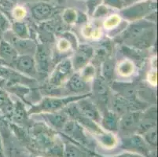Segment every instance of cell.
Returning a JSON list of instances; mask_svg holds the SVG:
<instances>
[{
    "label": "cell",
    "instance_id": "obj_35",
    "mask_svg": "<svg viewBox=\"0 0 158 157\" xmlns=\"http://www.w3.org/2000/svg\"><path fill=\"white\" fill-rule=\"evenodd\" d=\"M108 14V9L106 7V6L104 5H100L99 6H98L96 8V10H94V12L93 13V17H104L106 16V14Z\"/></svg>",
    "mask_w": 158,
    "mask_h": 157
},
{
    "label": "cell",
    "instance_id": "obj_19",
    "mask_svg": "<svg viewBox=\"0 0 158 157\" xmlns=\"http://www.w3.org/2000/svg\"><path fill=\"white\" fill-rule=\"evenodd\" d=\"M119 121L120 116L114 112L109 109H105L103 116L101 117L102 128L106 131L116 133L119 130Z\"/></svg>",
    "mask_w": 158,
    "mask_h": 157
},
{
    "label": "cell",
    "instance_id": "obj_9",
    "mask_svg": "<svg viewBox=\"0 0 158 157\" xmlns=\"http://www.w3.org/2000/svg\"><path fill=\"white\" fill-rule=\"evenodd\" d=\"M143 136L138 134L129 135L122 139L121 148L130 152H136L141 155H149L150 149Z\"/></svg>",
    "mask_w": 158,
    "mask_h": 157
},
{
    "label": "cell",
    "instance_id": "obj_43",
    "mask_svg": "<svg viewBox=\"0 0 158 157\" xmlns=\"http://www.w3.org/2000/svg\"><path fill=\"white\" fill-rule=\"evenodd\" d=\"M10 1H12V2H14V1H16V0H10Z\"/></svg>",
    "mask_w": 158,
    "mask_h": 157
},
{
    "label": "cell",
    "instance_id": "obj_26",
    "mask_svg": "<svg viewBox=\"0 0 158 157\" xmlns=\"http://www.w3.org/2000/svg\"><path fill=\"white\" fill-rule=\"evenodd\" d=\"M118 73L122 76H129L134 72L135 66L131 61L128 60H123L119 64L118 68Z\"/></svg>",
    "mask_w": 158,
    "mask_h": 157
},
{
    "label": "cell",
    "instance_id": "obj_25",
    "mask_svg": "<svg viewBox=\"0 0 158 157\" xmlns=\"http://www.w3.org/2000/svg\"><path fill=\"white\" fill-rule=\"evenodd\" d=\"M98 137L99 142H101L102 145H104L106 148H108V149L113 148L117 143L116 137L111 132L106 133L104 131L100 134H98Z\"/></svg>",
    "mask_w": 158,
    "mask_h": 157
},
{
    "label": "cell",
    "instance_id": "obj_5",
    "mask_svg": "<svg viewBox=\"0 0 158 157\" xmlns=\"http://www.w3.org/2000/svg\"><path fill=\"white\" fill-rule=\"evenodd\" d=\"M73 66L72 60L64 59L57 63L49 77V86L52 88H57L69 79L73 74Z\"/></svg>",
    "mask_w": 158,
    "mask_h": 157
},
{
    "label": "cell",
    "instance_id": "obj_29",
    "mask_svg": "<svg viewBox=\"0 0 158 157\" xmlns=\"http://www.w3.org/2000/svg\"><path fill=\"white\" fill-rule=\"evenodd\" d=\"M62 19L66 24H73V23L77 22V14L73 9H66L63 11Z\"/></svg>",
    "mask_w": 158,
    "mask_h": 157
},
{
    "label": "cell",
    "instance_id": "obj_13",
    "mask_svg": "<svg viewBox=\"0 0 158 157\" xmlns=\"http://www.w3.org/2000/svg\"><path fill=\"white\" fill-rule=\"evenodd\" d=\"M75 105L81 116L90 119L98 123L101 120V116L95 104L90 100V97H86L76 101Z\"/></svg>",
    "mask_w": 158,
    "mask_h": 157
},
{
    "label": "cell",
    "instance_id": "obj_4",
    "mask_svg": "<svg viewBox=\"0 0 158 157\" xmlns=\"http://www.w3.org/2000/svg\"><path fill=\"white\" fill-rule=\"evenodd\" d=\"M156 2L154 1H142L120 11V15L123 18L129 21H139L145 17L156 11Z\"/></svg>",
    "mask_w": 158,
    "mask_h": 157
},
{
    "label": "cell",
    "instance_id": "obj_20",
    "mask_svg": "<svg viewBox=\"0 0 158 157\" xmlns=\"http://www.w3.org/2000/svg\"><path fill=\"white\" fill-rule=\"evenodd\" d=\"M112 88L116 93L129 100H137L138 90L133 83L112 82Z\"/></svg>",
    "mask_w": 158,
    "mask_h": 157
},
{
    "label": "cell",
    "instance_id": "obj_41",
    "mask_svg": "<svg viewBox=\"0 0 158 157\" xmlns=\"http://www.w3.org/2000/svg\"><path fill=\"white\" fill-rule=\"evenodd\" d=\"M6 0H0V4H2V3H5Z\"/></svg>",
    "mask_w": 158,
    "mask_h": 157
},
{
    "label": "cell",
    "instance_id": "obj_1",
    "mask_svg": "<svg viewBox=\"0 0 158 157\" xmlns=\"http://www.w3.org/2000/svg\"><path fill=\"white\" fill-rule=\"evenodd\" d=\"M155 24L151 21H138L127 27L122 34L124 43L137 49L149 47L155 41Z\"/></svg>",
    "mask_w": 158,
    "mask_h": 157
},
{
    "label": "cell",
    "instance_id": "obj_42",
    "mask_svg": "<svg viewBox=\"0 0 158 157\" xmlns=\"http://www.w3.org/2000/svg\"><path fill=\"white\" fill-rule=\"evenodd\" d=\"M135 1H138V2H140V1H146V0H135Z\"/></svg>",
    "mask_w": 158,
    "mask_h": 157
},
{
    "label": "cell",
    "instance_id": "obj_24",
    "mask_svg": "<svg viewBox=\"0 0 158 157\" xmlns=\"http://www.w3.org/2000/svg\"><path fill=\"white\" fill-rule=\"evenodd\" d=\"M63 157H87V153L72 143H66L64 146Z\"/></svg>",
    "mask_w": 158,
    "mask_h": 157
},
{
    "label": "cell",
    "instance_id": "obj_2",
    "mask_svg": "<svg viewBox=\"0 0 158 157\" xmlns=\"http://www.w3.org/2000/svg\"><path fill=\"white\" fill-rule=\"evenodd\" d=\"M91 93L82 95H73L67 97H47L43 98L37 105H34L28 111V114L55 112L64 109L66 106L86 97H90Z\"/></svg>",
    "mask_w": 158,
    "mask_h": 157
},
{
    "label": "cell",
    "instance_id": "obj_34",
    "mask_svg": "<svg viewBox=\"0 0 158 157\" xmlns=\"http://www.w3.org/2000/svg\"><path fill=\"white\" fill-rule=\"evenodd\" d=\"M103 0H87V7L88 9V14L90 16H92L93 13L96 10L98 6L101 5Z\"/></svg>",
    "mask_w": 158,
    "mask_h": 157
},
{
    "label": "cell",
    "instance_id": "obj_21",
    "mask_svg": "<svg viewBox=\"0 0 158 157\" xmlns=\"http://www.w3.org/2000/svg\"><path fill=\"white\" fill-rule=\"evenodd\" d=\"M28 115V112L25 111L24 105L18 101L16 103H13L10 111L6 116L11 119L14 123H21L23 122H26Z\"/></svg>",
    "mask_w": 158,
    "mask_h": 157
},
{
    "label": "cell",
    "instance_id": "obj_14",
    "mask_svg": "<svg viewBox=\"0 0 158 157\" xmlns=\"http://www.w3.org/2000/svg\"><path fill=\"white\" fill-rule=\"evenodd\" d=\"M94 49L92 47L87 44L78 46L77 50H75L73 60H72L74 71L81 70L83 68L88 64L90 59L94 57Z\"/></svg>",
    "mask_w": 158,
    "mask_h": 157
},
{
    "label": "cell",
    "instance_id": "obj_8",
    "mask_svg": "<svg viewBox=\"0 0 158 157\" xmlns=\"http://www.w3.org/2000/svg\"><path fill=\"white\" fill-rule=\"evenodd\" d=\"M35 64L38 76H45L48 74L51 60V50L47 44H40L35 49Z\"/></svg>",
    "mask_w": 158,
    "mask_h": 157
},
{
    "label": "cell",
    "instance_id": "obj_3",
    "mask_svg": "<svg viewBox=\"0 0 158 157\" xmlns=\"http://www.w3.org/2000/svg\"><path fill=\"white\" fill-rule=\"evenodd\" d=\"M29 135L32 150L35 149L43 154L47 153V151L58 141L54 130L43 123L34 125L31 127Z\"/></svg>",
    "mask_w": 158,
    "mask_h": 157
},
{
    "label": "cell",
    "instance_id": "obj_15",
    "mask_svg": "<svg viewBox=\"0 0 158 157\" xmlns=\"http://www.w3.org/2000/svg\"><path fill=\"white\" fill-rule=\"evenodd\" d=\"M109 84L102 76H98L93 82V95L95 97L99 105L106 106L109 100Z\"/></svg>",
    "mask_w": 158,
    "mask_h": 157
},
{
    "label": "cell",
    "instance_id": "obj_31",
    "mask_svg": "<svg viewBox=\"0 0 158 157\" xmlns=\"http://www.w3.org/2000/svg\"><path fill=\"white\" fill-rule=\"evenodd\" d=\"M120 22V17L117 15H114L106 20V21L104 22V26L106 29H114V28L119 26Z\"/></svg>",
    "mask_w": 158,
    "mask_h": 157
},
{
    "label": "cell",
    "instance_id": "obj_30",
    "mask_svg": "<svg viewBox=\"0 0 158 157\" xmlns=\"http://www.w3.org/2000/svg\"><path fill=\"white\" fill-rule=\"evenodd\" d=\"M10 27L11 24L9 20L7 19L6 16L0 10V39H2V35L7 31H9Z\"/></svg>",
    "mask_w": 158,
    "mask_h": 157
},
{
    "label": "cell",
    "instance_id": "obj_7",
    "mask_svg": "<svg viewBox=\"0 0 158 157\" xmlns=\"http://www.w3.org/2000/svg\"><path fill=\"white\" fill-rule=\"evenodd\" d=\"M10 68H14L18 72L31 79L38 77L35 58L29 54L18 55Z\"/></svg>",
    "mask_w": 158,
    "mask_h": 157
},
{
    "label": "cell",
    "instance_id": "obj_16",
    "mask_svg": "<svg viewBox=\"0 0 158 157\" xmlns=\"http://www.w3.org/2000/svg\"><path fill=\"white\" fill-rule=\"evenodd\" d=\"M66 87L69 92L73 93L75 95L87 94L90 91L87 82L81 77L79 72L73 73L70 76L66 83Z\"/></svg>",
    "mask_w": 158,
    "mask_h": 157
},
{
    "label": "cell",
    "instance_id": "obj_17",
    "mask_svg": "<svg viewBox=\"0 0 158 157\" xmlns=\"http://www.w3.org/2000/svg\"><path fill=\"white\" fill-rule=\"evenodd\" d=\"M43 118L48 123L50 127L56 130H62L65 123L69 119V116L64 111L44 113Z\"/></svg>",
    "mask_w": 158,
    "mask_h": 157
},
{
    "label": "cell",
    "instance_id": "obj_27",
    "mask_svg": "<svg viewBox=\"0 0 158 157\" xmlns=\"http://www.w3.org/2000/svg\"><path fill=\"white\" fill-rule=\"evenodd\" d=\"M142 136L149 146L156 148V143H157L156 142V126L145 132L143 134H142Z\"/></svg>",
    "mask_w": 158,
    "mask_h": 157
},
{
    "label": "cell",
    "instance_id": "obj_37",
    "mask_svg": "<svg viewBox=\"0 0 158 157\" xmlns=\"http://www.w3.org/2000/svg\"><path fill=\"white\" fill-rule=\"evenodd\" d=\"M113 157H145L144 155H141V154L136 153V152H123V153L120 154V155H115Z\"/></svg>",
    "mask_w": 158,
    "mask_h": 157
},
{
    "label": "cell",
    "instance_id": "obj_38",
    "mask_svg": "<svg viewBox=\"0 0 158 157\" xmlns=\"http://www.w3.org/2000/svg\"><path fill=\"white\" fill-rule=\"evenodd\" d=\"M0 157H6L5 151H4L3 143H2V138L1 133H0Z\"/></svg>",
    "mask_w": 158,
    "mask_h": 157
},
{
    "label": "cell",
    "instance_id": "obj_11",
    "mask_svg": "<svg viewBox=\"0 0 158 157\" xmlns=\"http://www.w3.org/2000/svg\"><path fill=\"white\" fill-rule=\"evenodd\" d=\"M143 113L140 111L130 112L121 116L119 121V130L122 133L127 135L135 134L140 123Z\"/></svg>",
    "mask_w": 158,
    "mask_h": 157
},
{
    "label": "cell",
    "instance_id": "obj_22",
    "mask_svg": "<svg viewBox=\"0 0 158 157\" xmlns=\"http://www.w3.org/2000/svg\"><path fill=\"white\" fill-rule=\"evenodd\" d=\"M114 68H115V63L112 59L106 58L104 60L102 65V77L106 80V83H109L113 82V74H114Z\"/></svg>",
    "mask_w": 158,
    "mask_h": 157
},
{
    "label": "cell",
    "instance_id": "obj_23",
    "mask_svg": "<svg viewBox=\"0 0 158 157\" xmlns=\"http://www.w3.org/2000/svg\"><path fill=\"white\" fill-rule=\"evenodd\" d=\"M12 32L16 36L23 39H28L30 38V31L28 25L22 21H15L11 24Z\"/></svg>",
    "mask_w": 158,
    "mask_h": 157
},
{
    "label": "cell",
    "instance_id": "obj_40",
    "mask_svg": "<svg viewBox=\"0 0 158 157\" xmlns=\"http://www.w3.org/2000/svg\"><path fill=\"white\" fill-rule=\"evenodd\" d=\"M24 2H48L51 0H21Z\"/></svg>",
    "mask_w": 158,
    "mask_h": 157
},
{
    "label": "cell",
    "instance_id": "obj_28",
    "mask_svg": "<svg viewBox=\"0 0 158 157\" xmlns=\"http://www.w3.org/2000/svg\"><path fill=\"white\" fill-rule=\"evenodd\" d=\"M79 73L86 82H88L90 80H94L95 68L92 64H87L85 67L81 69V72Z\"/></svg>",
    "mask_w": 158,
    "mask_h": 157
},
{
    "label": "cell",
    "instance_id": "obj_10",
    "mask_svg": "<svg viewBox=\"0 0 158 157\" xmlns=\"http://www.w3.org/2000/svg\"><path fill=\"white\" fill-rule=\"evenodd\" d=\"M59 13V9L48 2H37L31 8L32 17L39 22H47Z\"/></svg>",
    "mask_w": 158,
    "mask_h": 157
},
{
    "label": "cell",
    "instance_id": "obj_33",
    "mask_svg": "<svg viewBox=\"0 0 158 157\" xmlns=\"http://www.w3.org/2000/svg\"><path fill=\"white\" fill-rule=\"evenodd\" d=\"M105 6L113 7L116 10H122L125 5V2L123 0H103Z\"/></svg>",
    "mask_w": 158,
    "mask_h": 157
},
{
    "label": "cell",
    "instance_id": "obj_6",
    "mask_svg": "<svg viewBox=\"0 0 158 157\" xmlns=\"http://www.w3.org/2000/svg\"><path fill=\"white\" fill-rule=\"evenodd\" d=\"M147 108V105L141 101L139 99L137 100H129L122 97L116 93L112 98V109L116 114L123 116L125 113L130 112L144 110Z\"/></svg>",
    "mask_w": 158,
    "mask_h": 157
},
{
    "label": "cell",
    "instance_id": "obj_18",
    "mask_svg": "<svg viewBox=\"0 0 158 157\" xmlns=\"http://www.w3.org/2000/svg\"><path fill=\"white\" fill-rule=\"evenodd\" d=\"M18 55L11 44L6 40L0 39V64L11 67Z\"/></svg>",
    "mask_w": 158,
    "mask_h": 157
},
{
    "label": "cell",
    "instance_id": "obj_36",
    "mask_svg": "<svg viewBox=\"0 0 158 157\" xmlns=\"http://www.w3.org/2000/svg\"><path fill=\"white\" fill-rule=\"evenodd\" d=\"M13 15L17 19H21L25 15V10H24V9L21 7H17L14 9V12H13Z\"/></svg>",
    "mask_w": 158,
    "mask_h": 157
},
{
    "label": "cell",
    "instance_id": "obj_39",
    "mask_svg": "<svg viewBox=\"0 0 158 157\" xmlns=\"http://www.w3.org/2000/svg\"><path fill=\"white\" fill-rule=\"evenodd\" d=\"M150 79H149V82L152 83V85H153V86H155V84H156V74L155 72H151V74H150Z\"/></svg>",
    "mask_w": 158,
    "mask_h": 157
},
{
    "label": "cell",
    "instance_id": "obj_32",
    "mask_svg": "<svg viewBox=\"0 0 158 157\" xmlns=\"http://www.w3.org/2000/svg\"><path fill=\"white\" fill-rule=\"evenodd\" d=\"M11 103L12 101L9 98V96L7 95V93L5 91L3 87L0 86V109L2 110Z\"/></svg>",
    "mask_w": 158,
    "mask_h": 157
},
{
    "label": "cell",
    "instance_id": "obj_12",
    "mask_svg": "<svg viewBox=\"0 0 158 157\" xmlns=\"http://www.w3.org/2000/svg\"><path fill=\"white\" fill-rule=\"evenodd\" d=\"M2 37H5L4 40L11 44L19 55L29 54L31 52H35L37 45H35V43L31 40L18 38L12 31H7Z\"/></svg>",
    "mask_w": 158,
    "mask_h": 157
}]
</instances>
